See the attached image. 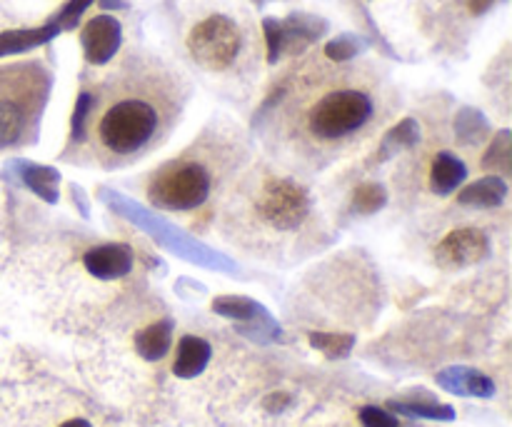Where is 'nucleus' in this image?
I'll list each match as a JSON object with an SVG mask.
<instances>
[{"label": "nucleus", "instance_id": "1", "mask_svg": "<svg viewBox=\"0 0 512 427\" xmlns=\"http://www.w3.org/2000/svg\"><path fill=\"white\" fill-rule=\"evenodd\" d=\"M175 108L173 85L150 75H130L105 95L95 123L85 125V135L88 130L95 135L98 155L105 163H123L143 155L163 138Z\"/></svg>", "mask_w": 512, "mask_h": 427}, {"label": "nucleus", "instance_id": "3", "mask_svg": "<svg viewBox=\"0 0 512 427\" xmlns=\"http://www.w3.org/2000/svg\"><path fill=\"white\" fill-rule=\"evenodd\" d=\"M48 90L50 75L38 63L0 68V150L18 148L33 138Z\"/></svg>", "mask_w": 512, "mask_h": 427}, {"label": "nucleus", "instance_id": "7", "mask_svg": "<svg viewBox=\"0 0 512 427\" xmlns=\"http://www.w3.org/2000/svg\"><path fill=\"white\" fill-rule=\"evenodd\" d=\"M265 43H268V63H278L283 53H298L305 50L320 33L325 23L310 15H290L288 20H263Z\"/></svg>", "mask_w": 512, "mask_h": 427}, {"label": "nucleus", "instance_id": "25", "mask_svg": "<svg viewBox=\"0 0 512 427\" xmlns=\"http://www.w3.org/2000/svg\"><path fill=\"white\" fill-rule=\"evenodd\" d=\"M358 420L363 427H400L398 418H395L393 413H388V410L383 408H375V405H365V408H360Z\"/></svg>", "mask_w": 512, "mask_h": 427}, {"label": "nucleus", "instance_id": "21", "mask_svg": "<svg viewBox=\"0 0 512 427\" xmlns=\"http://www.w3.org/2000/svg\"><path fill=\"white\" fill-rule=\"evenodd\" d=\"M418 138H420L418 123H415V120H403V123L395 125V128L388 133V138L383 140V150H380L378 160L390 158V153H395V150L418 143Z\"/></svg>", "mask_w": 512, "mask_h": 427}, {"label": "nucleus", "instance_id": "28", "mask_svg": "<svg viewBox=\"0 0 512 427\" xmlns=\"http://www.w3.org/2000/svg\"><path fill=\"white\" fill-rule=\"evenodd\" d=\"M495 3H498V0H468V8L473 15H483L488 13Z\"/></svg>", "mask_w": 512, "mask_h": 427}, {"label": "nucleus", "instance_id": "10", "mask_svg": "<svg viewBox=\"0 0 512 427\" xmlns=\"http://www.w3.org/2000/svg\"><path fill=\"white\" fill-rule=\"evenodd\" d=\"M83 263L93 278L120 280L133 270V250L123 243H105L88 250Z\"/></svg>", "mask_w": 512, "mask_h": 427}, {"label": "nucleus", "instance_id": "11", "mask_svg": "<svg viewBox=\"0 0 512 427\" xmlns=\"http://www.w3.org/2000/svg\"><path fill=\"white\" fill-rule=\"evenodd\" d=\"M438 385L453 395H463V398H493L495 383L483 375L480 370L463 368V365H453L438 373Z\"/></svg>", "mask_w": 512, "mask_h": 427}, {"label": "nucleus", "instance_id": "17", "mask_svg": "<svg viewBox=\"0 0 512 427\" xmlns=\"http://www.w3.org/2000/svg\"><path fill=\"white\" fill-rule=\"evenodd\" d=\"M213 310L228 320H240V323H255L258 318H270L255 300L240 298V295H223L213 300Z\"/></svg>", "mask_w": 512, "mask_h": 427}, {"label": "nucleus", "instance_id": "27", "mask_svg": "<svg viewBox=\"0 0 512 427\" xmlns=\"http://www.w3.org/2000/svg\"><path fill=\"white\" fill-rule=\"evenodd\" d=\"M290 405V395L285 393H275L270 395V398H265V408L270 410V413H280V410H285Z\"/></svg>", "mask_w": 512, "mask_h": 427}, {"label": "nucleus", "instance_id": "14", "mask_svg": "<svg viewBox=\"0 0 512 427\" xmlns=\"http://www.w3.org/2000/svg\"><path fill=\"white\" fill-rule=\"evenodd\" d=\"M468 168L460 158H455L453 153H438L430 165V188L438 195L453 193L458 185H463Z\"/></svg>", "mask_w": 512, "mask_h": 427}, {"label": "nucleus", "instance_id": "22", "mask_svg": "<svg viewBox=\"0 0 512 427\" xmlns=\"http://www.w3.org/2000/svg\"><path fill=\"white\" fill-rule=\"evenodd\" d=\"M385 200H388V193H385L383 185L378 183L358 185V190H355L353 195V205L358 213H375V210L383 208Z\"/></svg>", "mask_w": 512, "mask_h": 427}, {"label": "nucleus", "instance_id": "6", "mask_svg": "<svg viewBox=\"0 0 512 427\" xmlns=\"http://www.w3.org/2000/svg\"><path fill=\"white\" fill-rule=\"evenodd\" d=\"M188 50L200 68L220 73V70L233 68V63L238 60L240 50H243V33L228 15H208L190 30Z\"/></svg>", "mask_w": 512, "mask_h": 427}, {"label": "nucleus", "instance_id": "16", "mask_svg": "<svg viewBox=\"0 0 512 427\" xmlns=\"http://www.w3.org/2000/svg\"><path fill=\"white\" fill-rule=\"evenodd\" d=\"M58 33L60 28L55 23L43 25V28H33V30H5V33H0V58H3V55L25 53V50L45 45Z\"/></svg>", "mask_w": 512, "mask_h": 427}, {"label": "nucleus", "instance_id": "9", "mask_svg": "<svg viewBox=\"0 0 512 427\" xmlns=\"http://www.w3.org/2000/svg\"><path fill=\"white\" fill-rule=\"evenodd\" d=\"M80 43H83L85 60L90 65H105L113 60L120 43H123V28L113 15H95L93 20L85 23Z\"/></svg>", "mask_w": 512, "mask_h": 427}, {"label": "nucleus", "instance_id": "26", "mask_svg": "<svg viewBox=\"0 0 512 427\" xmlns=\"http://www.w3.org/2000/svg\"><path fill=\"white\" fill-rule=\"evenodd\" d=\"M90 3H93V0H68V3H65V8L60 10L58 18H55L53 23L58 25L60 30L73 28V25L80 20V15H83L85 10H88Z\"/></svg>", "mask_w": 512, "mask_h": 427}, {"label": "nucleus", "instance_id": "15", "mask_svg": "<svg viewBox=\"0 0 512 427\" xmlns=\"http://www.w3.org/2000/svg\"><path fill=\"white\" fill-rule=\"evenodd\" d=\"M508 198V185L503 178H483L460 190L458 203L470 208H498Z\"/></svg>", "mask_w": 512, "mask_h": 427}, {"label": "nucleus", "instance_id": "20", "mask_svg": "<svg viewBox=\"0 0 512 427\" xmlns=\"http://www.w3.org/2000/svg\"><path fill=\"white\" fill-rule=\"evenodd\" d=\"M308 340L315 350H320V353L330 360L348 358L350 350H353L355 345L353 335H340V333H310Z\"/></svg>", "mask_w": 512, "mask_h": 427}, {"label": "nucleus", "instance_id": "12", "mask_svg": "<svg viewBox=\"0 0 512 427\" xmlns=\"http://www.w3.org/2000/svg\"><path fill=\"white\" fill-rule=\"evenodd\" d=\"M210 358H213V348L208 340L198 338V335H185L178 345V355H175L173 373L183 380H193L208 368Z\"/></svg>", "mask_w": 512, "mask_h": 427}, {"label": "nucleus", "instance_id": "24", "mask_svg": "<svg viewBox=\"0 0 512 427\" xmlns=\"http://www.w3.org/2000/svg\"><path fill=\"white\" fill-rule=\"evenodd\" d=\"M485 168H508L510 165V133L508 130H503V133L498 135V140L493 143V148H490V153L485 155L483 160Z\"/></svg>", "mask_w": 512, "mask_h": 427}, {"label": "nucleus", "instance_id": "29", "mask_svg": "<svg viewBox=\"0 0 512 427\" xmlns=\"http://www.w3.org/2000/svg\"><path fill=\"white\" fill-rule=\"evenodd\" d=\"M60 427H93V425H90L85 418H73V420H65Z\"/></svg>", "mask_w": 512, "mask_h": 427}, {"label": "nucleus", "instance_id": "23", "mask_svg": "<svg viewBox=\"0 0 512 427\" xmlns=\"http://www.w3.org/2000/svg\"><path fill=\"white\" fill-rule=\"evenodd\" d=\"M360 50H363V43H360L358 38H353V35H340V38L330 40V43L325 45V55H328L333 63H345V60L355 58Z\"/></svg>", "mask_w": 512, "mask_h": 427}, {"label": "nucleus", "instance_id": "5", "mask_svg": "<svg viewBox=\"0 0 512 427\" xmlns=\"http://www.w3.org/2000/svg\"><path fill=\"white\" fill-rule=\"evenodd\" d=\"M255 223L273 233H295L303 228L313 213V198L295 180L283 175H265L253 190Z\"/></svg>", "mask_w": 512, "mask_h": 427}, {"label": "nucleus", "instance_id": "4", "mask_svg": "<svg viewBox=\"0 0 512 427\" xmlns=\"http://www.w3.org/2000/svg\"><path fill=\"white\" fill-rule=\"evenodd\" d=\"M215 178H218V165H213V158L200 150H190L178 160L165 163L150 178L148 200L160 210L188 213L208 203Z\"/></svg>", "mask_w": 512, "mask_h": 427}, {"label": "nucleus", "instance_id": "8", "mask_svg": "<svg viewBox=\"0 0 512 427\" xmlns=\"http://www.w3.org/2000/svg\"><path fill=\"white\" fill-rule=\"evenodd\" d=\"M490 243L488 235L480 228H458L445 235L435 248V260L443 268H468V265L480 263L488 255Z\"/></svg>", "mask_w": 512, "mask_h": 427}, {"label": "nucleus", "instance_id": "13", "mask_svg": "<svg viewBox=\"0 0 512 427\" xmlns=\"http://www.w3.org/2000/svg\"><path fill=\"white\" fill-rule=\"evenodd\" d=\"M170 340H173V320H160L135 335V350L148 363H158L168 355Z\"/></svg>", "mask_w": 512, "mask_h": 427}, {"label": "nucleus", "instance_id": "2", "mask_svg": "<svg viewBox=\"0 0 512 427\" xmlns=\"http://www.w3.org/2000/svg\"><path fill=\"white\" fill-rule=\"evenodd\" d=\"M378 103L373 90L355 83L313 85L293 103L290 135L308 150L353 145L373 125Z\"/></svg>", "mask_w": 512, "mask_h": 427}, {"label": "nucleus", "instance_id": "18", "mask_svg": "<svg viewBox=\"0 0 512 427\" xmlns=\"http://www.w3.org/2000/svg\"><path fill=\"white\" fill-rule=\"evenodd\" d=\"M390 408H393V413L408 415V418L440 420V423L455 420L453 405L433 403V400H395V403H390Z\"/></svg>", "mask_w": 512, "mask_h": 427}, {"label": "nucleus", "instance_id": "19", "mask_svg": "<svg viewBox=\"0 0 512 427\" xmlns=\"http://www.w3.org/2000/svg\"><path fill=\"white\" fill-rule=\"evenodd\" d=\"M23 180L30 190L40 195L48 203H55L58 200V173L50 168H43V165H25L23 168Z\"/></svg>", "mask_w": 512, "mask_h": 427}]
</instances>
